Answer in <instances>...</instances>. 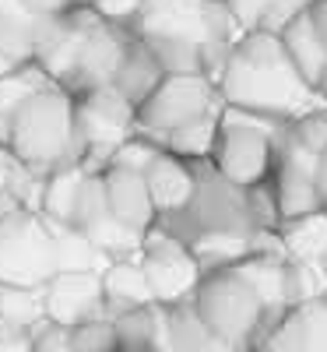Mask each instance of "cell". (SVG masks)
<instances>
[{
	"instance_id": "6da1fadb",
	"label": "cell",
	"mask_w": 327,
	"mask_h": 352,
	"mask_svg": "<svg viewBox=\"0 0 327 352\" xmlns=\"http://www.w3.org/2000/svg\"><path fill=\"white\" fill-rule=\"evenodd\" d=\"M282 264L275 254H247L229 268L204 272L194 289V307L232 352L260 349L275 320L285 314Z\"/></svg>"
},
{
	"instance_id": "7a4b0ae2",
	"label": "cell",
	"mask_w": 327,
	"mask_h": 352,
	"mask_svg": "<svg viewBox=\"0 0 327 352\" xmlns=\"http://www.w3.org/2000/svg\"><path fill=\"white\" fill-rule=\"evenodd\" d=\"M215 88L229 109L282 124L320 102V96L292 67L275 32H243L225 50Z\"/></svg>"
},
{
	"instance_id": "3957f363",
	"label": "cell",
	"mask_w": 327,
	"mask_h": 352,
	"mask_svg": "<svg viewBox=\"0 0 327 352\" xmlns=\"http://www.w3.org/2000/svg\"><path fill=\"white\" fill-rule=\"evenodd\" d=\"M11 159L28 173H53L74 162L78 141V102L64 88H39L11 113Z\"/></svg>"
},
{
	"instance_id": "277c9868",
	"label": "cell",
	"mask_w": 327,
	"mask_h": 352,
	"mask_svg": "<svg viewBox=\"0 0 327 352\" xmlns=\"http://www.w3.org/2000/svg\"><path fill=\"white\" fill-rule=\"evenodd\" d=\"M282 127H285L282 120H267V116H253L225 106L215 152H212V169L240 190L267 180L275 159V138L282 134Z\"/></svg>"
},
{
	"instance_id": "5b68a950",
	"label": "cell",
	"mask_w": 327,
	"mask_h": 352,
	"mask_svg": "<svg viewBox=\"0 0 327 352\" xmlns=\"http://www.w3.org/2000/svg\"><path fill=\"white\" fill-rule=\"evenodd\" d=\"M218 88L207 74H166L155 92L134 109V127L148 138H166L169 131L190 124L194 116L218 109Z\"/></svg>"
},
{
	"instance_id": "8992f818",
	"label": "cell",
	"mask_w": 327,
	"mask_h": 352,
	"mask_svg": "<svg viewBox=\"0 0 327 352\" xmlns=\"http://www.w3.org/2000/svg\"><path fill=\"white\" fill-rule=\"evenodd\" d=\"M53 275V229L25 212H11L0 219V285L36 289Z\"/></svg>"
},
{
	"instance_id": "52a82bcc",
	"label": "cell",
	"mask_w": 327,
	"mask_h": 352,
	"mask_svg": "<svg viewBox=\"0 0 327 352\" xmlns=\"http://www.w3.org/2000/svg\"><path fill=\"white\" fill-rule=\"evenodd\" d=\"M137 264H141L148 289H152V300L159 307H172V303L190 300L201 275H204L194 250L187 247V240L172 236V232H155V229L144 232Z\"/></svg>"
},
{
	"instance_id": "ba28073f",
	"label": "cell",
	"mask_w": 327,
	"mask_h": 352,
	"mask_svg": "<svg viewBox=\"0 0 327 352\" xmlns=\"http://www.w3.org/2000/svg\"><path fill=\"white\" fill-rule=\"evenodd\" d=\"M267 180H271L282 222H300L320 212V155L303 152L285 134V127L275 138V159Z\"/></svg>"
},
{
	"instance_id": "9c48e42d",
	"label": "cell",
	"mask_w": 327,
	"mask_h": 352,
	"mask_svg": "<svg viewBox=\"0 0 327 352\" xmlns=\"http://www.w3.org/2000/svg\"><path fill=\"white\" fill-rule=\"evenodd\" d=\"M43 310L46 320L56 328H78L88 320H102V282L99 272H56L49 282H43Z\"/></svg>"
},
{
	"instance_id": "30bf717a",
	"label": "cell",
	"mask_w": 327,
	"mask_h": 352,
	"mask_svg": "<svg viewBox=\"0 0 327 352\" xmlns=\"http://www.w3.org/2000/svg\"><path fill=\"white\" fill-rule=\"evenodd\" d=\"M131 36L120 32V21L109 18H95V25L88 28V36L81 39V50L74 56V67L67 74L71 85H78L81 92H92V88L113 85V74L124 60Z\"/></svg>"
},
{
	"instance_id": "8fae6325",
	"label": "cell",
	"mask_w": 327,
	"mask_h": 352,
	"mask_svg": "<svg viewBox=\"0 0 327 352\" xmlns=\"http://www.w3.org/2000/svg\"><path fill=\"white\" fill-rule=\"evenodd\" d=\"M99 176H102L106 208H109V215L116 222L127 226L131 232H137V236H144L148 229H155L159 212H155V204H152V194H148L144 173L120 169V166H102Z\"/></svg>"
},
{
	"instance_id": "7c38bea8",
	"label": "cell",
	"mask_w": 327,
	"mask_h": 352,
	"mask_svg": "<svg viewBox=\"0 0 327 352\" xmlns=\"http://www.w3.org/2000/svg\"><path fill=\"white\" fill-rule=\"evenodd\" d=\"M260 352H327V292L289 307L260 342Z\"/></svg>"
},
{
	"instance_id": "4fadbf2b",
	"label": "cell",
	"mask_w": 327,
	"mask_h": 352,
	"mask_svg": "<svg viewBox=\"0 0 327 352\" xmlns=\"http://www.w3.org/2000/svg\"><path fill=\"white\" fill-rule=\"evenodd\" d=\"M144 184H148V194H152V204L159 215H187V208L194 204V194H197L194 166L166 148H159L155 159L148 162Z\"/></svg>"
},
{
	"instance_id": "5bb4252c",
	"label": "cell",
	"mask_w": 327,
	"mask_h": 352,
	"mask_svg": "<svg viewBox=\"0 0 327 352\" xmlns=\"http://www.w3.org/2000/svg\"><path fill=\"white\" fill-rule=\"evenodd\" d=\"M56 18H36L28 14L18 0H0V56L11 64L36 60L43 39L49 36Z\"/></svg>"
},
{
	"instance_id": "9a60e30c",
	"label": "cell",
	"mask_w": 327,
	"mask_h": 352,
	"mask_svg": "<svg viewBox=\"0 0 327 352\" xmlns=\"http://www.w3.org/2000/svg\"><path fill=\"white\" fill-rule=\"evenodd\" d=\"M278 43H282L285 56L292 60V67L300 71V78L317 92V81H320V74L327 67V46H324V39H320V32H317V25H313L306 8L282 25Z\"/></svg>"
},
{
	"instance_id": "2e32d148",
	"label": "cell",
	"mask_w": 327,
	"mask_h": 352,
	"mask_svg": "<svg viewBox=\"0 0 327 352\" xmlns=\"http://www.w3.org/2000/svg\"><path fill=\"white\" fill-rule=\"evenodd\" d=\"M99 282H102V303H106V314H124V310H134V307H148L155 303L152 300V289H148V278L141 272L137 257H120V261H109L106 268L99 272Z\"/></svg>"
},
{
	"instance_id": "e0dca14e",
	"label": "cell",
	"mask_w": 327,
	"mask_h": 352,
	"mask_svg": "<svg viewBox=\"0 0 327 352\" xmlns=\"http://www.w3.org/2000/svg\"><path fill=\"white\" fill-rule=\"evenodd\" d=\"M162 78H166V71L159 64V56L148 50L137 36H131V43L124 50V60H120V67H116V74H113V88L137 109L148 96L155 92V85Z\"/></svg>"
},
{
	"instance_id": "ac0fdd59",
	"label": "cell",
	"mask_w": 327,
	"mask_h": 352,
	"mask_svg": "<svg viewBox=\"0 0 327 352\" xmlns=\"http://www.w3.org/2000/svg\"><path fill=\"white\" fill-rule=\"evenodd\" d=\"M162 314H166V342H169L172 352H232L204 324V317L197 314L194 300L162 307Z\"/></svg>"
},
{
	"instance_id": "d6986e66",
	"label": "cell",
	"mask_w": 327,
	"mask_h": 352,
	"mask_svg": "<svg viewBox=\"0 0 327 352\" xmlns=\"http://www.w3.org/2000/svg\"><path fill=\"white\" fill-rule=\"evenodd\" d=\"M236 28L243 32H282L289 18L300 14L310 0H225Z\"/></svg>"
},
{
	"instance_id": "ffe728a7",
	"label": "cell",
	"mask_w": 327,
	"mask_h": 352,
	"mask_svg": "<svg viewBox=\"0 0 327 352\" xmlns=\"http://www.w3.org/2000/svg\"><path fill=\"white\" fill-rule=\"evenodd\" d=\"M84 176H88V169L81 162H67L60 169L46 173L43 212L53 226H74V208H78V194H81Z\"/></svg>"
},
{
	"instance_id": "44dd1931",
	"label": "cell",
	"mask_w": 327,
	"mask_h": 352,
	"mask_svg": "<svg viewBox=\"0 0 327 352\" xmlns=\"http://www.w3.org/2000/svg\"><path fill=\"white\" fill-rule=\"evenodd\" d=\"M218 124H222L218 109H207V113L194 116L190 124H183V127H176V131L166 134V152L180 155L183 162H212Z\"/></svg>"
},
{
	"instance_id": "7402d4cb",
	"label": "cell",
	"mask_w": 327,
	"mask_h": 352,
	"mask_svg": "<svg viewBox=\"0 0 327 352\" xmlns=\"http://www.w3.org/2000/svg\"><path fill=\"white\" fill-rule=\"evenodd\" d=\"M109 320H113L116 342H120V352H141V349H148V345H155V342L166 338V314H162L159 303L113 314Z\"/></svg>"
},
{
	"instance_id": "603a6c76",
	"label": "cell",
	"mask_w": 327,
	"mask_h": 352,
	"mask_svg": "<svg viewBox=\"0 0 327 352\" xmlns=\"http://www.w3.org/2000/svg\"><path fill=\"white\" fill-rule=\"evenodd\" d=\"M53 261L56 272H102L109 264L95 250V243L74 226H53Z\"/></svg>"
},
{
	"instance_id": "cb8c5ba5",
	"label": "cell",
	"mask_w": 327,
	"mask_h": 352,
	"mask_svg": "<svg viewBox=\"0 0 327 352\" xmlns=\"http://www.w3.org/2000/svg\"><path fill=\"white\" fill-rule=\"evenodd\" d=\"M0 317L14 320L21 328H39L46 320L43 310V285L28 289V285H0Z\"/></svg>"
},
{
	"instance_id": "d4e9b609",
	"label": "cell",
	"mask_w": 327,
	"mask_h": 352,
	"mask_svg": "<svg viewBox=\"0 0 327 352\" xmlns=\"http://www.w3.org/2000/svg\"><path fill=\"white\" fill-rule=\"evenodd\" d=\"M285 134L300 144L303 152L324 155V152H327V106L317 102V106H310L306 113L292 116V120L285 124Z\"/></svg>"
},
{
	"instance_id": "484cf974",
	"label": "cell",
	"mask_w": 327,
	"mask_h": 352,
	"mask_svg": "<svg viewBox=\"0 0 327 352\" xmlns=\"http://www.w3.org/2000/svg\"><path fill=\"white\" fill-rule=\"evenodd\" d=\"M71 345H74V352H120V342H116L109 317L71 328Z\"/></svg>"
},
{
	"instance_id": "4316f807",
	"label": "cell",
	"mask_w": 327,
	"mask_h": 352,
	"mask_svg": "<svg viewBox=\"0 0 327 352\" xmlns=\"http://www.w3.org/2000/svg\"><path fill=\"white\" fill-rule=\"evenodd\" d=\"M28 352H74L71 331L49 324V320H43V324L32 331V349H28Z\"/></svg>"
},
{
	"instance_id": "83f0119b",
	"label": "cell",
	"mask_w": 327,
	"mask_h": 352,
	"mask_svg": "<svg viewBox=\"0 0 327 352\" xmlns=\"http://www.w3.org/2000/svg\"><path fill=\"white\" fill-rule=\"evenodd\" d=\"M32 349V328H21L14 320L0 317V352H28Z\"/></svg>"
},
{
	"instance_id": "f1b7e54d",
	"label": "cell",
	"mask_w": 327,
	"mask_h": 352,
	"mask_svg": "<svg viewBox=\"0 0 327 352\" xmlns=\"http://www.w3.org/2000/svg\"><path fill=\"white\" fill-rule=\"evenodd\" d=\"M18 4H21L28 14H36V18H64L67 11L78 8L74 0H18Z\"/></svg>"
},
{
	"instance_id": "f546056e",
	"label": "cell",
	"mask_w": 327,
	"mask_h": 352,
	"mask_svg": "<svg viewBox=\"0 0 327 352\" xmlns=\"http://www.w3.org/2000/svg\"><path fill=\"white\" fill-rule=\"evenodd\" d=\"M306 11H310V18H313V25H317L324 46H327V0H310Z\"/></svg>"
},
{
	"instance_id": "4dcf8cb0",
	"label": "cell",
	"mask_w": 327,
	"mask_h": 352,
	"mask_svg": "<svg viewBox=\"0 0 327 352\" xmlns=\"http://www.w3.org/2000/svg\"><path fill=\"white\" fill-rule=\"evenodd\" d=\"M320 212H327V152L320 155Z\"/></svg>"
},
{
	"instance_id": "1f68e13d",
	"label": "cell",
	"mask_w": 327,
	"mask_h": 352,
	"mask_svg": "<svg viewBox=\"0 0 327 352\" xmlns=\"http://www.w3.org/2000/svg\"><path fill=\"white\" fill-rule=\"evenodd\" d=\"M317 96H320V102L327 106V67H324V74H320V81H317Z\"/></svg>"
},
{
	"instance_id": "d6a6232c",
	"label": "cell",
	"mask_w": 327,
	"mask_h": 352,
	"mask_svg": "<svg viewBox=\"0 0 327 352\" xmlns=\"http://www.w3.org/2000/svg\"><path fill=\"white\" fill-rule=\"evenodd\" d=\"M141 352H172V349H169V342L162 338V342H155V345H148V349H141Z\"/></svg>"
},
{
	"instance_id": "836d02e7",
	"label": "cell",
	"mask_w": 327,
	"mask_h": 352,
	"mask_svg": "<svg viewBox=\"0 0 327 352\" xmlns=\"http://www.w3.org/2000/svg\"><path fill=\"white\" fill-rule=\"evenodd\" d=\"M74 4H78V8H95L99 0H74Z\"/></svg>"
},
{
	"instance_id": "e575fe53",
	"label": "cell",
	"mask_w": 327,
	"mask_h": 352,
	"mask_svg": "<svg viewBox=\"0 0 327 352\" xmlns=\"http://www.w3.org/2000/svg\"><path fill=\"white\" fill-rule=\"evenodd\" d=\"M236 352H260V349H236Z\"/></svg>"
}]
</instances>
